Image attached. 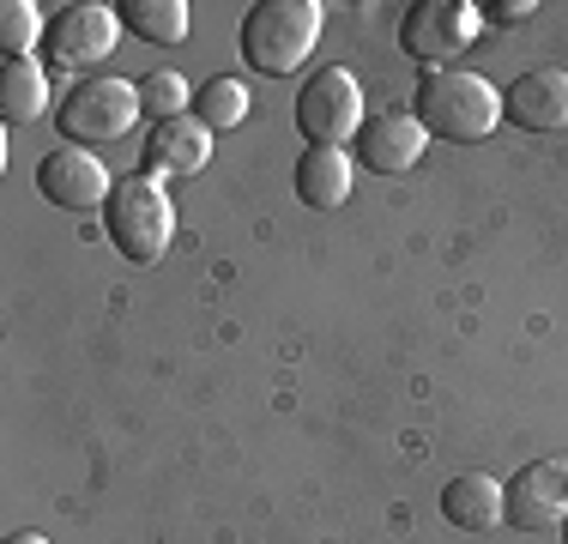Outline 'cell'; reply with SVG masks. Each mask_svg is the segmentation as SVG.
<instances>
[{
    "label": "cell",
    "instance_id": "obj_5",
    "mask_svg": "<svg viewBox=\"0 0 568 544\" xmlns=\"http://www.w3.org/2000/svg\"><path fill=\"white\" fill-rule=\"evenodd\" d=\"M478 31H484V12L466 7V0H417L399 19V49L412 61H429V73H436V67L459 61L478 43Z\"/></svg>",
    "mask_w": 568,
    "mask_h": 544
},
{
    "label": "cell",
    "instance_id": "obj_8",
    "mask_svg": "<svg viewBox=\"0 0 568 544\" xmlns=\"http://www.w3.org/2000/svg\"><path fill=\"white\" fill-rule=\"evenodd\" d=\"M503 521L520 533H550L568 521V454L532 460L503 484Z\"/></svg>",
    "mask_w": 568,
    "mask_h": 544
},
{
    "label": "cell",
    "instance_id": "obj_6",
    "mask_svg": "<svg viewBox=\"0 0 568 544\" xmlns=\"http://www.w3.org/2000/svg\"><path fill=\"white\" fill-rule=\"evenodd\" d=\"M296 128L308 145H345L363 128V91L345 67H321L308 73V85L296 91Z\"/></svg>",
    "mask_w": 568,
    "mask_h": 544
},
{
    "label": "cell",
    "instance_id": "obj_10",
    "mask_svg": "<svg viewBox=\"0 0 568 544\" xmlns=\"http://www.w3.org/2000/svg\"><path fill=\"white\" fill-rule=\"evenodd\" d=\"M424 121L412 109H382V115H363L357 128V158L382 175H405L417 158H424Z\"/></svg>",
    "mask_w": 568,
    "mask_h": 544
},
{
    "label": "cell",
    "instance_id": "obj_14",
    "mask_svg": "<svg viewBox=\"0 0 568 544\" xmlns=\"http://www.w3.org/2000/svg\"><path fill=\"white\" fill-rule=\"evenodd\" d=\"M442 514H448V526H459V533H490L503 521V484L484 478V472H459L442 490Z\"/></svg>",
    "mask_w": 568,
    "mask_h": 544
},
{
    "label": "cell",
    "instance_id": "obj_4",
    "mask_svg": "<svg viewBox=\"0 0 568 544\" xmlns=\"http://www.w3.org/2000/svg\"><path fill=\"white\" fill-rule=\"evenodd\" d=\"M140 85H128V79H79L73 91H67V103L55 109V128L67 133L73 145H110V140H128L133 121H140Z\"/></svg>",
    "mask_w": 568,
    "mask_h": 544
},
{
    "label": "cell",
    "instance_id": "obj_11",
    "mask_svg": "<svg viewBox=\"0 0 568 544\" xmlns=\"http://www.w3.org/2000/svg\"><path fill=\"white\" fill-rule=\"evenodd\" d=\"M503 121L526 133H562L568 128V73L562 67H532L508 85L503 98Z\"/></svg>",
    "mask_w": 568,
    "mask_h": 544
},
{
    "label": "cell",
    "instance_id": "obj_18",
    "mask_svg": "<svg viewBox=\"0 0 568 544\" xmlns=\"http://www.w3.org/2000/svg\"><path fill=\"white\" fill-rule=\"evenodd\" d=\"M37 37H49L43 19H37V7L31 0H7V7H0V54H7V61H24V54L37 49Z\"/></svg>",
    "mask_w": 568,
    "mask_h": 544
},
{
    "label": "cell",
    "instance_id": "obj_21",
    "mask_svg": "<svg viewBox=\"0 0 568 544\" xmlns=\"http://www.w3.org/2000/svg\"><path fill=\"white\" fill-rule=\"evenodd\" d=\"M7 544H49V538H43V533H12Z\"/></svg>",
    "mask_w": 568,
    "mask_h": 544
},
{
    "label": "cell",
    "instance_id": "obj_17",
    "mask_svg": "<svg viewBox=\"0 0 568 544\" xmlns=\"http://www.w3.org/2000/svg\"><path fill=\"white\" fill-rule=\"evenodd\" d=\"M121 24H128L133 37H145V43H182L187 37V7L182 0H128L121 7Z\"/></svg>",
    "mask_w": 568,
    "mask_h": 544
},
{
    "label": "cell",
    "instance_id": "obj_22",
    "mask_svg": "<svg viewBox=\"0 0 568 544\" xmlns=\"http://www.w3.org/2000/svg\"><path fill=\"white\" fill-rule=\"evenodd\" d=\"M562 544H568V521H562Z\"/></svg>",
    "mask_w": 568,
    "mask_h": 544
},
{
    "label": "cell",
    "instance_id": "obj_2",
    "mask_svg": "<svg viewBox=\"0 0 568 544\" xmlns=\"http://www.w3.org/2000/svg\"><path fill=\"white\" fill-rule=\"evenodd\" d=\"M315 43H321V0H261V7H248L236 37L242 61L266 79L296 73L315 54Z\"/></svg>",
    "mask_w": 568,
    "mask_h": 544
},
{
    "label": "cell",
    "instance_id": "obj_15",
    "mask_svg": "<svg viewBox=\"0 0 568 544\" xmlns=\"http://www.w3.org/2000/svg\"><path fill=\"white\" fill-rule=\"evenodd\" d=\"M49 109V73L37 61H7L0 67V115L19 128V121H37Z\"/></svg>",
    "mask_w": 568,
    "mask_h": 544
},
{
    "label": "cell",
    "instance_id": "obj_3",
    "mask_svg": "<svg viewBox=\"0 0 568 544\" xmlns=\"http://www.w3.org/2000/svg\"><path fill=\"white\" fill-rule=\"evenodd\" d=\"M103 230H110V242L133 266L164 261L170 236H175V206H170L164 188H158V175L140 170V175H128V182H115L110 206H103Z\"/></svg>",
    "mask_w": 568,
    "mask_h": 544
},
{
    "label": "cell",
    "instance_id": "obj_7",
    "mask_svg": "<svg viewBox=\"0 0 568 544\" xmlns=\"http://www.w3.org/2000/svg\"><path fill=\"white\" fill-rule=\"evenodd\" d=\"M115 37H121V7H61L49 19V37H43V54L49 67H67V73H85V67L110 61L115 54Z\"/></svg>",
    "mask_w": 568,
    "mask_h": 544
},
{
    "label": "cell",
    "instance_id": "obj_12",
    "mask_svg": "<svg viewBox=\"0 0 568 544\" xmlns=\"http://www.w3.org/2000/svg\"><path fill=\"white\" fill-rule=\"evenodd\" d=\"M206 158H212V133L194 115L152 121V133H145V175H200Z\"/></svg>",
    "mask_w": 568,
    "mask_h": 544
},
{
    "label": "cell",
    "instance_id": "obj_9",
    "mask_svg": "<svg viewBox=\"0 0 568 544\" xmlns=\"http://www.w3.org/2000/svg\"><path fill=\"white\" fill-rule=\"evenodd\" d=\"M37 194L61 212H98V206H110L115 182L103 170V158H91L85 145H55L37 163Z\"/></svg>",
    "mask_w": 568,
    "mask_h": 544
},
{
    "label": "cell",
    "instance_id": "obj_19",
    "mask_svg": "<svg viewBox=\"0 0 568 544\" xmlns=\"http://www.w3.org/2000/svg\"><path fill=\"white\" fill-rule=\"evenodd\" d=\"M182 103H194V91H187L170 67H158V73L140 79V109L152 121H175V115H182Z\"/></svg>",
    "mask_w": 568,
    "mask_h": 544
},
{
    "label": "cell",
    "instance_id": "obj_1",
    "mask_svg": "<svg viewBox=\"0 0 568 544\" xmlns=\"http://www.w3.org/2000/svg\"><path fill=\"white\" fill-rule=\"evenodd\" d=\"M412 115L424 121V133L454 145H478L496 133L503 121V91L490 85L484 73H459V67H436V73L417 79Z\"/></svg>",
    "mask_w": 568,
    "mask_h": 544
},
{
    "label": "cell",
    "instance_id": "obj_20",
    "mask_svg": "<svg viewBox=\"0 0 568 544\" xmlns=\"http://www.w3.org/2000/svg\"><path fill=\"white\" fill-rule=\"evenodd\" d=\"M484 12V24H526V19H532V0H490V7H478Z\"/></svg>",
    "mask_w": 568,
    "mask_h": 544
},
{
    "label": "cell",
    "instance_id": "obj_16",
    "mask_svg": "<svg viewBox=\"0 0 568 544\" xmlns=\"http://www.w3.org/2000/svg\"><path fill=\"white\" fill-rule=\"evenodd\" d=\"M187 115H194L206 133H230V128H242V121H248V91H242L230 73H219V79H206V85L194 91Z\"/></svg>",
    "mask_w": 568,
    "mask_h": 544
},
{
    "label": "cell",
    "instance_id": "obj_13",
    "mask_svg": "<svg viewBox=\"0 0 568 544\" xmlns=\"http://www.w3.org/2000/svg\"><path fill=\"white\" fill-rule=\"evenodd\" d=\"M351 182H357V170H351L345 145H308V152L296 158V200H303V206H315V212L345 206Z\"/></svg>",
    "mask_w": 568,
    "mask_h": 544
}]
</instances>
